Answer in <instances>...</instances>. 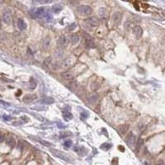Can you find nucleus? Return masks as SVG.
<instances>
[{
  "label": "nucleus",
  "instance_id": "22",
  "mask_svg": "<svg viewBox=\"0 0 165 165\" xmlns=\"http://www.w3.org/2000/svg\"><path fill=\"white\" fill-rule=\"evenodd\" d=\"M63 117L66 121H69V120L73 119V115L70 113V112H64L63 113Z\"/></svg>",
  "mask_w": 165,
  "mask_h": 165
},
{
  "label": "nucleus",
  "instance_id": "14",
  "mask_svg": "<svg viewBox=\"0 0 165 165\" xmlns=\"http://www.w3.org/2000/svg\"><path fill=\"white\" fill-rule=\"evenodd\" d=\"M64 7L62 4H60V3H58V4H55L53 5V7L51 8V10L52 12H53L54 13H59L60 12L63 10Z\"/></svg>",
  "mask_w": 165,
  "mask_h": 165
},
{
  "label": "nucleus",
  "instance_id": "32",
  "mask_svg": "<svg viewBox=\"0 0 165 165\" xmlns=\"http://www.w3.org/2000/svg\"><path fill=\"white\" fill-rule=\"evenodd\" d=\"M0 104H2V105L4 106H10L9 103H8V102H6L4 101H1V100H0Z\"/></svg>",
  "mask_w": 165,
  "mask_h": 165
},
{
  "label": "nucleus",
  "instance_id": "31",
  "mask_svg": "<svg viewBox=\"0 0 165 165\" xmlns=\"http://www.w3.org/2000/svg\"><path fill=\"white\" fill-rule=\"evenodd\" d=\"M99 13L101 15V17H104L106 15V9L103 8H101L99 10Z\"/></svg>",
  "mask_w": 165,
  "mask_h": 165
},
{
  "label": "nucleus",
  "instance_id": "33",
  "mask_svg": "<svg viewBox=\"0 0 165 165\" xmlns=\"http://www.w3.org/2000/svg\"><path fill=\"white\" fill-rule=\"evenodd\" d=\"M81 116H82V117H83V118H88V112H82V114H81Z\"/></svg>",
  "mask_w": 165,
  "mask_h": 165
},
{
  "label": "nucleus",
  "instance_id": "18",
  "mask_svg": "<svg viewBox=\"0 0 165 165\" xmlns=\"http://www.w3.org/2000/svg\"><path fill=\"white\" fill-rule=\"evenodd\" d=\"M54 0H32V4H44V3H52Z\"/></svg>",
  "mask_w": 165,
  "mask_h": 165
},
{
  "label": "nucleus",
  "instance_id": "17",
  "mask_svg": "<svg viewBox=\"0 0 165 165\" xmlns=\"http://www.w3.org/2000/svg\"><path fill=\"white\" fill-rule=\"evenodd\" d=\"M70 41H71V43L73 45H76L79 41V36L77 35V34H72L70 36Z\"/></svg>",
  "mask_w": 165,
  "mask_h": 165
},
{
  "label": "nucleus",
  "instance_id": "16",
  "mask_svg": "<svg viewBox=\"0 0 165 165\" xmlns=\"http://www.w3.org/2000/svg\"><path fill=\"white\" fill-rule=\"evenodd\" d=\"M128 127H129L128 125H123V126H119V128L117 129L118 133H119L120 135H125V134L126 133V132H127Z\"/></svg>",
  "mask_w": 165,
  "mask_h": 165
},
{
  "label": "nucleus",
  "instance_id": "5",
  "mask_svg": "<svg viewBox=\"0 0 165 165\" xmlns=\"http://www.w3.org/2000/svg\"><path fill=\"white\" fill-rule=\"evenodd\" d=\"M121 13L120 12H116L114 13V14L112 15V22H113L114 27H117L118 25L120 23L121 21Z\"/></svg>",
  "mask_w": 165,
  "mask_h": 165
},
{
  "label": "nucleus",
  "instance_id": "23",
  "mask_svg": "<svg viewBox=\"0 0 165 165\" xmlns=\"http://www.w3.org/2000/svg\"><path fill=\"white\" fill-rule=\"evenodd\" d=\"M98 96L97 95V94H91L90 96L88 97V100L89 102H91V103H94L97 100H98Z\"/></svg>",
  "mask_w": 165,
  "mask_h": 165
},
{
  "label": "nucleus",
  "instance_id": "4",
  "mask_svg": "<svg viewBox=\"0 0 165 165\" xmlns=\"http://www.w3.org/2000/svg\"><path fill=\"white\" fill-rule=\"evenodd\" d=\"M75 63V59L74 57H68L63 61L61 64V67L63 69H69V68L72 67Z\"/></svg>",
  "mask_w": 165,
  "mask_h": 165
},
{
  "label": "nucleus",
  "instance_id": "41",
  "mask_svg": "<svg viewBox=\"0 0 165 165\" xmlns=\"http://www.w3.org/2000/svg\"><path fill=\"white\" fill-rule=\"evenodd\" d=\"M1 28H2V26H1V22H0V30H1Z\"/></svg>",
  "mask_w": 165,
  "mask_h": 165
},
{
  "label": "nucleus",
  "instance_id": "1",
  "mask_svg": "<svg viewBox=\"0 0 165 165\" xmlns=\"http://www.w3.org/2000/svg\"><path fill=\"white\" fill-rule=\"evenodd\" d=\"M48 15L47 9L45 8H38L30 11V16L32 18H41Z\"/></svg>",
  "mask_w": 165,
  "mask_h": 165
},
{
  "label": "nucleus",
  "instance_id": "21",
  "mask_svg": "<svg viewBox=\"0 0 165 165\" xmlns=\"http://www.w3.org/2000/svg\"><path fill=\"white\" fill-rule=\"evenodd\" d=\"M86 47H87L88 49H92V48L95 47L93 41H92V40L90 39V38H87V39H86Z\"/></svg>",
  "mask_w": 165,
  "mask_h": 165
},
{
  "label": "nucleus",
  "instance_id": "39",
  "mask_svg": "<svg viewBox=\"0 0 165 165\" xmlns=\"http://www.w3.org/2000/svg\"><path fill=\"white\" fill-rule=\"evenodd\" d=\"M3 2H4V0H0V5H2L3 3Z\"/></svg>",
  "mask_w": 165,
  "mask_h": 165
},
{
  "label": "nucleus",
  "instance_id": "34",
  "mask_svg": "<svg viewBox=\"0 0 165 165\" xmlns=\"http://www.w3.org/2000/svg\"><path fill=\"white\" fill-rule=\"evenodd\" d=\"M3 120H9L10 119H11V117L8 116H7V115H3Z\"/></svg>",
  "mask_w": 165,
  "mask_h": 165
},
{
  "label": "nucleus",
  "instance_id": "12",
  "mask_svg": "<svg viewBox=\"0 0 165 165\" xmlns=\"http://www.w3.org/2000/svg\"><path fill=\"white\" fill-rule=\"evenodd\" d=\"M36 99H37V96L36 94H27V95L24 96L23 98V102H27V103H29V102H31L33 101H35Z\"/></svg>",
  "mask_w": 165,
  "mask_h": 165
},
{
  "label": "nucleus",
  "instance_id": "15",
  "mask_svg": "<svg viewBox=\"0 0 165 165\" xmlns=\"http://www.w3.org/2000/svg\"><path fill=\"white\" fill-rule=\"evenodd\" d=\"M55 102L54 101V99L51 97H46V98H41V100H40V102L42 104H51L53 103V102Z\"/></svg>",
  "mask_w": 165,
  "mask_h": 165
},
{
  "label": "nucleus",
  "instance_id": "8",
  "mask_svg": "<svg viewBox=\"0 0 165 165\" xmlns=\"http://www.w3.org/2000/svg\"><path fill=\"white\" fill-rule=\"evenodd\" d=\"M132 32L135 35V37H136V39H140L143 35V30L140 26H135L132 29Z\"/></svg>",
  "mask_w": 165,
  "mask_h": 165
},
{
  "label": "nucleus",
  "instance_id": "3",
  "mask_svg": "<svg viewBox=\"0 0 165 165\" xmlns=\"http://www.w3.org/2000/svg\"><path fill=\"white\" fill-rule=\"evenodd\" d=\"M78 13L80 16H83V17H88V16L91 15L92 13V9L90 6L88 5H82L78 8Z\"/></svg>",
  "mask_w": 165,
  "mask_h": 165
},
{
  "label": "nucleus",
  "instance_id": "28",
  "mask_svg": "<svg viewBox=\"0 0 165 165\" xmlns=\"http://www.w3.org/2000/svg\"><path fill=\"white\" fill-rule=\"evenodd\" d=\"M51 61H52V59L51 57H48V58H46V59L45 60V61H44V63H45V64L46 66H51Z\"/></svg>",
  "mask_w": 165,
  "mask_h": 165
},
{
  "label": "nucleus",
  "instance_id": "29",
  "mask_svg": "<svg viewBox=\"0 0 165 165\" xmlns=\"http://www.w3.org/2000/svg\"><path fill=\"white\" fill-rule=\"evenodd\" d=\"M76 27H77V24L74 22V23H71L69 27H68V29H69V31H74V30L76 28Z\"/></svg>",
  "mask_w": 165,
  "mask_h": 165
},
{
  "label": "nucleus",
  "instance_id": "35",
  "mask_svg": "<svg viewBox=\"0 0 165 165\" xmlns=\"http://www.w3.org/2000/svg\"><path fill=\"white\" fill-rule=\"evenodd\" d=\"M156 165H165V164H164V161L159 160V161H158V162L156 164Z\"/></svg>",
  "mask_w": 165,
  "mask_h": 165
},
{
  "label": "nucleus",
  "instance_id": "9",
  "mask_svg": "<svg viewBox=\"0 0 165 165\" xmlns=\"http://www.w3.org/2000/svg\"><path fill=\"white\" fill-rule=\"evenodd\" d=\"M69 43V40L68 38L65 37V36H60L57 41V45L60 46V47H64L66 46Z\"/></svg>",
  "mask_w": 165,
  "mask_h": 165
},
{
  "label": "nucleus",
  "instance_id": "24",
  "mask_svg": "<svg viewBox=\"0 0 165 165\" xmlns=\"http://www.w3.org/2000/svg\"><path fill=\"white\" fill-rule=\"evenodd\" d=\"M37 87V83H36V82L34 81L33 78H31L30 79V82H29V86H28V88H29L30 90H34Z\"/></svg>",
  "mask_w": 165,
  "mask_h": 165
},
{
  "label": "nucleus",
  "instance_id": "10",
  "mask_svg": "<svg viewBox=\"0 0 165 165\" xmlns=\"http://www.w3.org/2000/svg\"><path fill=\"white\" fill-rule=\"evenodd\" d=\"M126 142L127 143V144H128V145H130V146H134L135 144H136L135 137V135H133L132 132H130V133L127 136H126Z\"/></svg>",
  "mask_w": 165,
  "mask_h": 165
},
{
  "label": "nucleus",
  "instance_id": "19",
  "mask_svg": "<svg viewBox=\"0 0 165 165\" xmlns=\"http://www.w3.org/2000/svg\"><path fill=\"white\" fill-rule=\"evenodd\" d=\"M63 78L66 80H72L74 79V75L71 72H65V73L63 74Z\"/></svg>",
  "mask_w": 165,
  "mask_h": 165
},
{
  "label": "nucleus",
  "instance_id": "26",
  "mask_svg": "<svg viewBox=\"0 0 165 165\" xmlns=\"http://www.w3.org/2000/svg\"><path fill=\"white\" fill-rule=\"evenodd\" d=\"M37 141H39L41 144H43V145H45L46 147H51L52 145L51 143H50V142H48V141H45V140H41V139H37Z\"/></svg>",
  "mask_w": 165,
  "mask_h": 165
},
{
  "label": "nucleus",
  "instance_id": "40",
  "mask_svg": "<svg viewBox=\"0 0 165 165\" xmlns=\"http://www.w3.org/2000/svg\"><path fill=\"white\" fill-rule=\"evenodd\" d=\"M144 165H150V164H149L148 163H144Z\"/></svg>",
  "mask_w": 165,
  "mask_h": 165
},
{
  "label": "nucleus",
  "instance_id": "13",
  "mask_svg": "<svg viewBox=\"0 0 165 165\" xmlns=\"http://www.w3.org/2000/svg\"><path fill=\"white\" fill-rule=\"evenodd\" d=\"M17 27H18L19 30H21V31H24V30H26L27 27V23L25 22V21H24L23 19L20 18L17 20Z\"/></svg>",
  "mask_w": 165,
  "mask_h": 165
},
{
  "label": "nucleus",
  "instance_id": "36",
  "mask_svg": "<svg viewBox=\"0 0 165 165\" xmlns=\"http://www.w3.org/2000/svg\"><path fill=\"white\" fill-rule=\"evenodd\" d=\"M3 140H4V136H3L2 134H0V143L3 142Z\"/></svg>",
  "mask_w": 165,
  "mask_h": 165
},
{
  "label": "nucleus",
  "instance_id": "20",
  "mask_svg": "<svg viewBox=\"0 0 165 165\" xmlns=\"http://www.w3.org/2000/svg\"><path fill=\"white\" fill-rule=\"evenodd\" d=\"M84 150L86 151V150L83 148V147H81V146H75L74 147V151L77 152L79 155H84V154H85V153H83Z\"/></svg>",
  "mask_w": 165,
  "mask_h": 165
},
{
  "label": "nucleus",
  "instance_id": "37",
  "mask_svg": "<svg viewBox=\"0 0 165 165\" xmlns=\"http://www.w3.org/2000/svg\"><path fill=\"white\" fill-rule=\"evenodd\" d=\"M119 149H120V151H124V150H124V148H122V146H120V145L119 146Z\"/></svg>",
  "mask_w": 165,
  "mask_h": 165
},
{
  "label": "nucleus",
  "instance_id": "6",
  "mask_svg": "<svg viewBox=\"0 0 165 165\" xmlns=\"http://www.w3.org/2000/svg\"><path fill=\"white\" fill-rule=\"evenodd\" d=\"M51 45V38L50 37H45L44 38L43 40H42L41 41V47L43 50H45V51H47L48 49L50 48V46Z\"/></svg>",
  "mask_w": 165,
  "mask_h": 165
},
{
  "label": "nucleus",
  "instance_id": "25",
  "mask_svg": "<svg viewBox=\"0 0 165 165\" xmlns=\"http://www.w3.org/2000/svg\"><path fill=\"white\" fill-rule=\"evenodd\" d=\"M6 143H7L8 145L10 146V147H12V148L15 146V144H16L15 140H14L13 138H8L7 140H6Z\"/></svg>",
  "mask_w": 165,
  "mask_h": 165
},
{
  "label": "nucleus",
  "instance_id": "38",
  "mask_svg": "<svg viewBox=\"0 0 165 165\" xmlns=\"http://www.w3.org/2000/svg\"><path fill=\"white\" fill-rule=\"evenodd\" d=\"M20 93H21V91H20V90H19L18 92H17V93H16V96H20V95H21V94H20Z\"/></svg>",
  "mask_w": 165,
  "mask_h": 165
},
{
  "label": "nucleus",
  "instance_id": "2",
  "mask_svg": "<svg viewBox=\"0 0 165 165\" xmlns=\"http://www.w3.org/2000/svg\"><path fill=\"white\" fill-rule=\"evenodd\" d=\"M50 151H51V153L53 154V155H55V157H57V158H61L62 160H64L65 162H68V163H73L74 162L73 159H72V158H70L68 154H66L65 153L60 151V150H55V149H51Z\"/></svg>",
  "mask_w": 165,
  "mask_h": 165
},
{
  "label": "nucleus",
  "instance_id": "27",
  "mask_svg": "<svg viewBox=\"0 0 165 165\" xmlns=\"http://www.w3.org/2000/svg\"><path fill=\"white\" fill-rule=\"evenodd\" d=\"M111 144H108V143H104V144H102L101 145V149L102 150H105V151H106V150H110L111 149Z\"/></svg>",
  "mask_w": 165,
  "mask_h": 165
},
{
  "label": "nucleus",
  "instance_id": "11",
  "mask_svg": "<svg viewBox=\"0 0 165 165\" xmlns=\"http://www.w3.org/2000/svg\"><path fill=\"white\" fill-rule=\"evenodd\" d=\"M3 21L5 24L9 25L12 22V15L10 12H5L3 14Z\"/></svg>",
  "mask_w": 165,
  "mask_h": 165
},
{
  "label": "nucleus",
  "instance_id": "30",
  "mask_svg": "<svg viewBox=\"0 0 165 165\" xmlns=\"http://www.w3.org/2000/svg\"><path fill=\"white\" fill-rule=\"evenodd\" d=\"M64 144L66 148H69V147L72 146V140H66Z\"/></svg>",
  "mask_w": 165,
  "mask_h": 165
},
{
  "label": "nucleus",
  "instance_id": "7",
  "mask_svg": "<svg viewBox=\"0 0 165 165\" xmlns=\"http://www.w3.org/2000/svg\"><path fill=\"white\" fill-rule=\"evenodd\" d=\"M86 22H87L90 27H98V26L99 25L100 21L97 17H91L88 19L86 20Z\"/></svg>",
  "mask_w": 165,
  "mask_h": 165
}]
</instances>
